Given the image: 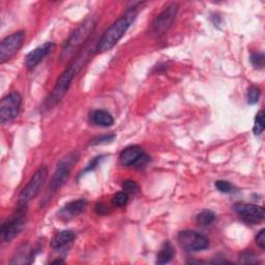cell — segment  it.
Returning a JSON list of instances; mask_svg holds the SVG:
<instances>
[{"label":"cell","instance_id":"6da1fadb","mask_svg":"<svg viewBox=\"0 0 265 265\" xmlns=\"http://www.w3.org/2000/svg\"><path fill=\"white\" fill-rule=\"evenodd\" d=\"M90 58V50L83 48L76 54L75 58H73L72 62L70 63L69 68L66 69L58 78L56 84L50 93L49 97L45 102V109L49 110L54 108L57 104L60 103L63 96L68 92L69 88L72 85V82L75 77L79 74V72L84 68V65Z\"/></svg>","mask_w":265,"mask_h":265},{"label":"cell","instance_id":"7a4b0ae2","mask_svg":"<svg viewBox=\"0 0 265 265\" xmlns=\"http://www.w3.org/2000/svg\"><path fill=\"white\" fill-rule=\"evenodd\" d=\"M140 4H137L136 6H132L126 12L116 20L102 36V38L98 40V42L95 45V52L96 53H104L109 51L112 48H114L117 43L122 39V37L125 35L130 25L134 23L138 16V6Z\"/></svg>","mask_w":265,"mask_h":265},{"label":"cell","instance_id":"3957f363","mask_svg":"<svg viewBox=\"0 0 265 265\" xmlns=\"http://www.w3.org/2000/svg\"><path fill=\"white\" fill-rule=\"evenodd\" d=\"M98 22L97 15H92L87 17L74 31L70 38L64 43L61 53H60V61L64 62L66 60L71 59L74 54L78 53L82 49L83 45L88 42L89 38L93 33L96 25Z\"/></svg>","mask_w":265,"mask_h":265},{"label":"cell","instance_id":"277c9868","mask_svg":"<svg viewBox=\"0 0 265 265\" xmlns=\"http://www.w3.org/2000/svg\"><path fill=\"white\" fill-rule=\"evenodd\" d=\"M80 159V154L77 151L71 152L70 154L63 157L60 162L57 164L56 170L50 181V185L47 191V196L45 198V202L51 200V198L54 194L69 180L72 170L75 167V165L78 163Z\"/></svg>","mask_w":265,"mask_h":265},{"label":"cell","instance_id":"5b68a950","mask_svg":"<svg viewBox=\"0 0 265 265\" xmlns=\"http://www.w3.org/2000/svg\"><path fill=\"white\" fill-rule=\"evenodd\" d=\"M26 210L27 206L19 205L12 218L5 222L0 228L2 239L5 242L12 241L17 235H19L26 225Z\"/></svg>","mask_w":265,"mask_h":265},{"label":"cell","instance_id":"8992f818","mask_svg":"<svg viewBox=\"0 0 265 265\" xmlns=\"http://www.w3.org/2000/svg\"><path fill=\"white\" fill-rule=\"evenodd\" d=\"M47 177L48 168L47 166L43 165L36 171V173L32 175L27 186L22 190L19 196V205L27 206L28 203L40 194Z\"/></svg>","mask_w":265,"mask_h":265},{"label":"cell","instance_id":"52a82bcc","mask_svg":"<svg viewBox=\"0 0 265 265\" xmlns=\"http://www.w3.org/2000/svg\"><path fill=\"white\" fill-rule=\"evenodd\" d=\"M177 239L184 250L192 253L204 251L209 246L207 237L194 230H184L179 232Z\"/></svg>","mask_w":265,"mask_h":265},{"label":"cell","instance_id":"ba28073f","mask_svg":"<svg viewBox=\"0 0 265 265\" xmlns=\"http://www.w3.org/2000/svg\"><path fill=\"white\" fill-rule=\"evenodd\" d=\"M22 97L18 91H13L6 95L0 103V122L10 123L19 115Z\"/></svg>","mask_w":265,"mask_h":265},{"label":"cell","instance_id":"9c48e42d","mask_svg":"<svg viewBox=\"0 0 265 265\" xmlns=\"http://www.w3.org/2000/svg\"><path fill=\"white\" fill-rule=\"evenodd\" d=\"M178 11V4L172 3L157 17L152 24V32L155 36H163L164 33L167 32L172 27L177 17Z\"/></svg>","mask_w":265,"mask_h":265},{"label":"cell","instance_id":"30bf717a","mask_svg":"<svg viewBox=\"0 0 265 265\" xmlns=\"http://www.w3.org/2000/svg\"><path fill=\"white\" fill-rule=\"evenodd\" d=\"M26 33L23 30L14 32L0 44V63H5L19 52L25 41Z\"/></svg>","mask_w":265,"mask_h":265},{"label":"cell","instance_id":"8fae6325","mask_svg":"<svg viewBox=\"0 0 265 265\" xmlns=\"http://www.w3.org/2000/svg\"><path fill=\"white\" fill-rule=\"evenodd\" d=\"M233 209L238 217L247 224H259L264 220L265 217L264 208L256 204L237 203L233 206Z\"/></svg>","mask_w":265,"mask_h":265},{"label":"cell","instance_id":"7c38bea8","mask_svg":"<svg viewBox=\"0 0 265 265\" xmlns=\"http://www.w3.org/2000/svg\"><path fill=\"white\" fill-rule=\"evenodd\" d=\"M148 160V156L143 152V149L136 145L126 147L119 156L120 164L125 167L141 168L147 164Z\"/></svg>","mask_w":265,"mask_h":265},{"label":"cell","instance_id":"4fadbf2b","mask_svg":"<svg viewBox=\"0 0 265 265\" xmlns=\"http://www.w3.org/2000/svg\"><path fill=\"white\" fill-rule=\"evenodd\" d=\"M87 206V201L85 199H78V200L66 203L58 212L57 217L61 221H70L78 217L80 213L85 210Z\"/></svg>","mask_w":265,"mask_h":265},{"label":"cell","instance_id":"5bb4252c","mask_svg":"<svg viewBox=\"0 0 265 265\" xmlns=\"http://www.w3.org/2000/svg\"><path fill=\"white\" fill-rule=\"evenodd\" d=\"M54 48V44L52 42H47L43 45L33 49L30 51L26 58H25V64L28 69H33L50 53Z\"/></svg>","mask_w":265,"mask_h":265},{"label":"cell","instance_id":"9a60e30c","mask_svg":"<svg viewBox=\"0 0 265 265\" xmlns=\"http://www.w3.org/2000/svg\"><path fill=\"white\" fill-rule=\"evenodd\" d=\"M75 238H76V234L72 230L59 231L58 233H56L53 236L51 240V246L55 248V250H58V248H61L71 243Z\"/></svg>","mask_w":265,"mask_h":265},{"label":"cell","instance_id":"2e32d148","mask_svg":"<svg viewBox=\"0 0 265 265\" xmlns=\"http://www.w3.org/2000/svg\"><path fill=\"white\" fill-rule=\"evenodd\" d=\"M91 120L94 124L103 127H108L113 125V116L106 110H95L91 114Z\"/></svg>","mask_w":265,"mask_h":265},{"label":"cell","instance_id":"e0dca14e","mask_svg":"<svg viewBox=\"0 0 265 265\" xmlns=\"http://www.w3.org/2000/svg\"><path fill=\"white\" fill-rule=\"evenodd\" d=\"M174 255H175V251L172 244L169 241L165 242L157 255V263L158 264L169 263L173 259Z\"/></svg>","mask_w":265,"mask_h":265},{"label":"cell","instance_id":"ac0fdd59","mask_svg":"<svg viewBox=\"0 0 265 265\" xmlns=\"http://www.w3.org/2000/svg\"><path fill=\"white\" fill-rule=\"evenodd\" d=\"M33 252L30 250L28 245H24L23 247H20V250L17 253V255L13 258L11 261L12 264H27L31 263L33 260Z\"/></svg>","mask_w":265,"mask_h":265},{"label":"cell","instance_id":"d6986e66","mask_svg":"<svg viewBox=\"0 0 265 265\" xmlns=\"http://www.w3.org/2000/svg\"><path fill=\"white\" fill-rule=\"evenodd\" d=\"M215 213L211 210H203L197 215V223L201 226H210L215 221Z\"/></svg>","mask_w":265,"mask_h":265},{"label":"cell","instance_id":"ffe728a7","mask_svg":"<svg viewBox=\"0 0 265 265\" xmlns=\"http://www.w3.org/2000/svg\"><path fill=\"white\" fill-rule=\"evenodd\" d=\"M265 127V113L263 110L259 111L256 115L253 131L256 136H259Z\"/></svg>","mask_w":265,"mask_h":265},{"label":"cell","instance_id":"44dd1931","mask_svg":"<svg viewBox=\"0 0 265 265\" xmlns=\"http://www.w3.org/2000/svg\"><path fill=\"white\" fill-rule=\"evenodd\" d=\"M127 201H128V194L125 193L124 191L116 193L112 197V204H113V206H116V207L125 206Z\"/></svg>","mask_w":265,"mask_h":265},{"label":"cell","instance_id":"7402d4cb","mask_svg":"<svg viewBox=\"0 0 265 265\" xmlns=\"http://www.w3.org/2000/svg\"><path fill=\"white\" fill-rule=\"evenodd\" d=\"M261 95V90L259 87L257 86H251L250 88L247 89V93H246V99H247V104L248 105H255L258 103L259 98Z\"/></svg>","mask_w":265,"mask_h":265},{"label":"cell","instance_id":"603a6c76","mask_svg":"<svg viewBox=\"0 0 265 265\" xmlns=\"http://www.w3.org/2000/svg\"><path fill=\"white\" fill-rule=\"evenodd\" d=\"M250 61L253 64L255 69L262 70L264 68V62H265V56L263 53H253L250 56Z\"/></svg>","mask_w":265,"mask_h":265},{"label":"cell","instance_id":"cb8c5ba5","mask_svg":"<svg viewBox=\"0 0 265 265\" xmlns=\"http://www.w3.org/2000/svg\"><path fill=\"white\" fill-rule=\"evenodd\" d=\"M122 190L127 194L135 195L139 193V186L137 185V182L132 180H124L122 184Z\"/></svg>","mask_w":265,"mask_h":265},{"label":"cell","instance_id":"d4e9b609","mask_svg":"<svg viewBox=\"0 0 265 265\" xmlns=\"http://www.w3.org/2000/svg\"><path fill=\"white\" fill-rule=\"evenodd\" d=\"M215 188L218 189L219 192L221 193H225V194H229L233 192V186H232L229 181L227 180H218L215 181L214 184Z\"/></svg>","mask_w":265,"mask_h":265},{"label":"cell","instance_id":"484cf974","mask_svg":"<svg viewBox=\"0 0 265 265\" xmlns=\"http://www.w3.org/2000/svg\"><path fill=\"white\" fill-rule=\"evenodd\" d=\"M115 139V135H105V136H101V137H97L95 139L92 140L91 144L92 145H98V144H107L112 142Z\"/></svg>","mask_w":265,"mask_h":265},{"label":"cell","instance_id":"4316f807","mask_svg":"<svg viewBox=\"0 0 265 265\" xmlns=\"http://www.w3.org/2000/svg\"><path fill=\"white\" fill-rule=\"evenodd\" d=\"M103 160V157L101 156V157H95L92 161H90V163L87 165V167L85 168V170H84V173H86V172H89V171H93L96 167H97V166L99 165V164H101V161Z\"/></svg>","mask_w":265,"mask_h":265},{"label":"cell","instance_id":"83f0119b","mask_svg":"<svg viewBox=\"0 0 265 265\" xmlns=\"http://www.w3.org/2000/svg\"><path fill=\"white\" fill-rule=\"evenodd\" d=\"M256 242L260 246V248L264 250L265 248V230L264 229H261L259 231V233L256 236Z\"/></svg>","mask_w":265,"mask_h":265},{"label":"cell","instance_id":"f1b7e54d","mask_svg":"<svg viewBox=\"0 0 265 265\" xmlns=\"http://www.w3.org/2000/svg\"><path fill=\"white\" fill-rule=\"evenodd\" d=\"M241 259H242V262L243 263H255L257 260H256V257L254 256V254H252L251 252H245L241 255Z\"/></svg>","mask_w":265,"mask_h":265},{"label":"cell","instance_id":"f546056e","mask_svg":"<svg viewBox=\"0 0 265 265\" xmlns=\"http://www.w3.org/2000/svg\"><path fill=\"white\" fill-rule=\"evenodd\" d=\"M95 210H96V212L98 213V214H105L106 212H107V207L104 205V204H101V203H99V204H97L96 205V207H95Z\"/></svg>","mask_w":265,"mask_h":265},{"label":"cell","instance_id":"4dcf8cb0","mask_svg":"<svg viewBox=\"0 0 265 265\" xmlns=\"http://www.w3.org/2000/svg\"><path fill=\"white\" fill-rule=\"evenodd\" d=\"M57 263H63V261L62 260H55V261H53V264H57Z\"/></svg>","mask_w":265,"mask_h":265}]
</instances>
